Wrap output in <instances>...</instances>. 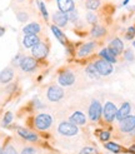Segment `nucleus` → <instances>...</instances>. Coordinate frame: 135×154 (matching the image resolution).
<instances>
[{"mask_svg": "<svg viewBox=\"0 0 135 154\" xmlns=\"http://www.w3.org/2000/svg\"><path fill=\"white\" fill-rule=\"evenodd\" d=\"M52 123H54V119L48 113H40L34 118V127L38 130H41V132L50 129Z\"/></svg>", "mask_w": 135, "mask_h": 154, "instance_id": "nucleus-1", "label": "nucleus"}, {"mask_svg": "<svg viewBox=\"0 0 135 154\" xmlns=\"http://www.w3.org/2000/svg\"><path fill=\"white\" fill-rule=\"evenodd\" d=\"M58 134L63 135V137H74L79 134V127L75 125L74 123L69 120H63L59 123V125L56 128Z\"/></svg>", "mask_w": 135, "mask_h": 154, "instance_id": "nucleus-2", "label": "nucleus"}, {"mask_svg": "<svg viewBox=\"0 0 135 154\" xmlns=\"http://www.w3.org/2000/svg\"><path fill=\"white\" fill-rule=\"evenodd\" d=\"M88 115H89V119L94 123L100 120L101 115H103V105H101L100 100L93 99V100L90 102V104L88 106Z\"/></svg>", "mask_w": 135, "mask_h": 154, "instance_id": "nucleus-3", "label": "nucleus"}, {"mask_svg": "<svg viewBox=\"0 0 135 154\" xmlns=\"http://www.w3.org/2000/svg\"><path fill=\"white\" fill-rule=\"evenodd\" d=\"M64 89L62 88V85H58V84H51L46 89V99L51 103L60 102L64 98Z\"/></svg>", "mask_w": 135, "mask_h": 154, "instance_id": "nucleus-4", "label": "nucleus"}, {"mask_svg": "<svg viewBox=\"0 0 135 154\" xmlns=\"http://www.w3.org/2000/svg\"><path fill=\"white\" fill-rule=\"evenodd\" d=\"M116 113H118V106L115 103L110 100H106V103L103 106V118L106 123H112L116 119Z\"/></svg>", "mask_w": 135, "mask_h": 154, "instance_id": "nucleus-5", "label": "nucleus"}, {"mask_svg": "<svg viewBox=\"0 0 135 154\" xmlns=\"http://www.w3.org/2000/svg\"><path fill=\"white\" fill-rule=\"evenodd\" d=\"M75 82H76V76L69 69H65V70L60 72L58 75V83L62 87H71Z\"/></svg>", "mask_w": 135, "mask_h": 154, "instance_id": "nucleus-6", "label": "nucleus"}, {"mask_svg": "<svg viewBox=\"0 0 135 154\" xmlns=\"http://www.w3.org/2000/svg\"><path fill=\"white\" fill-rule=\"evenodd\" d=\"M94 65L96 68V70L99 72L100 76H108V75H110L112 72H114V66H112V64L110 63V61L103 59V58L95 60Z\"/></svg>", "mask_w": 135, "mask_h": 154, "instance_id": "nucleus-7", "label": "nucleus"}, {"mask_svg": "<svg viewBox=\"0 0 135 154\" xmlns=\"http://www.w3.org/2000/svg\"><path fill=\"white\" fill-rule=\"evenodd\" d=\"M38 60L34 57H24L20 61V69L25 73H33L38 69Z\"/></svg>", "mask_w": 135, "mask_h": 154, "instance_id": "nucleus-8", "label": "nucleus"}, {"mask_svg": "<svg viewBox=\"0 0 135 154\" xmlns=\"http://www.w3.org/2000/svg\"><path fill=\"white\" fill-rule=\"evenodd\" d=\"M32 54H33V57L36 59V60H44L45 58L48 57V54H49V47H48V44L46 43H38L34 48H32Z\"/></svg>", "mask_w": 135, "mask_h": 154, "instance_id": "nucleus-9", "label": "nucleus"}, {"mask_svg": "<svg viewBox=\"0 0 135 154\" xmlns=\"http://www.w3.org/2000/svg\"><path fill=\"white\" fill-rule=\"evenodd\" d=\"M135 129V115H129L122 122H119V130L122 133L130 134Z\"/></svg>", "mask_w": 135, "mask_h": 154, "instance_id": "nucleus-10", "label": "nucleus"}, {"mask_svg": "<svg viewBox=\"0 0 135 154\" xmlns=\"http://www.w3.org/2000/svg\"><path fill=\"white\" fill-rule=\"evenodd\" d=\"M98 47V43L96 42H88L85 44H82L81 47L78 50V57L79 58H85L88 55H90Z\"/></svg>", "mask_w": 135, "mask_h": 154, "instance_id": "nucleus-11", "label": "nucleus"}, {"mask_svg": "<svg viewBox=\"0 0 135 154\" xmlns=\"http://www.w3.org/2000/svg\"><path fill=\"white\" fill-rule=\"evenodd\" d=\"M52 23H54V25L59 26V28H64L66 26L68 21H69V18H68V14L66 13H63V11H55L52 14V18H51Z\"/></svg>", "mask_w": 135, "mask_h": 154, "instance_id": "nucleus-12", "label": "nucleus"}, {"mask_svg": "<svg viewBox=\"0 0 135 154\" xmlns=\"http://www.w3.org/2000/svg\"><path fill=\"white\" fill-rule=\"evenodd\" d=\"M131 113V104L129 102H124L120 108L118 109V113H116V120L118 122H122L123 119H125L126 117H129Z\"/></svg>", "mask_w": 135, "mask_h": 154, "instance_id": "nucleus-13", "label": "nucleus"}, {"mask_svg": "<svg viewBox=\"0 0 135 154\" xmlns=\"http://www.w3.org/2000/svg\"><path fill=\"white\" fill-rule=\"evenodd\" d=\"M86 115L82 113L81 110H75L70 117H69V122H71V123H74L75 125H78V127H80V125H85L86 124Z\"/></svg>", "mask_w": 135, "mask_h": 154, "instance_id": "nucleus-14", "label": "nucleus"}, {"mask_svg": "<svg viewBox=\"0 0 135 154\" xmlns=\"http://www.w3.org/2000/svg\"><path fill=\"white\" fill-rule=\"evenodd\" d=\"M115 55H120V54L124 53V43L120 38H114L110 43H109V47H108Z\"/></svg>", "mask_w": 135, "mask_h": 154, "instance_id": "nucleus-15", "label": "nucleus"}, {"mask_svg": "<svg viewBox=\"0 0 135 154\" xmlns=\"http://www.w3.org/2000/svg\"><path fill=\"white\" fill-rule=\"evenodd\" d=\"M58 9L63 13L69 14L70 11L75 10V2L74 0H56Z\"/></svg>", "mask_w": 135, "mask_h": 154, "instance_id": "nucleus-16", "label": "nucleus"}, {"mask_svg": "<svg viewBox=\"0 0 135 154\" xmlns=\"http://www.w3.org/2000/svg\"><path fill=\"white\" fill-rule=\"evenodd\" d=\"M40 38L38 34H30V35H25L24 39H22V45L26 48V49H30V48H34L38 43H40Z\"/></svg>", "mask_w": 135, "mask_h": 154, "instance_id": "nucleus-17", "label": "nucleus"}, {"mask_svg": "<svg viewBox=\"0 0 135 154\" xmlns=\"http://www.w3.org/2000/svg\"><path fill=\"white\" fill-rule=\"evenodd\" d=\"M22 32H24L25 35H30V34H39L41 32V25L39 24L38 21H32L26 24L22 29Z\"/></svg>", "mask_w": 135, "mask_h": 154, "instance_id": "nucleus-18", "label": "nucleus"}, {"mask_svg": "<svg viewBox=\"0 0 135 154\" xmlns=\"http://www.w3.org/2000/svg\"><path fill=\"white\" fill-rule=\"evenodd\" d=\"M14 78V70L13 68L8 66L0 72V83L2 84H9Z\"/></svg>", "mask_w": 135, "mask_h": 154, "instance_id": "nucleus-19", "label": "nucleus"}, {"mask_svg": "<svg viewBox=\"0 0 135 154\" xmlns=\"http://www.w3.org/2000/svg\"><path fill=\"white\" fill-rule=\"evenodd\" d=\"M18 134L22 138V139H25L28 142H38V140H39V137H38V134L29 132L28 129H24V128H18Z\"/></svg>", "mask_w": 135, "mask_h": 154, "instance_id": "nucleus-20", "label": "nucleus"}, {"mask_svg": "<svg viewBox=\"0 0 135 154\" xmlns=\"http://www.w3.org/2000/svg\"><path fill=\"white\" fill-rule=\"evenodd\" d=\"M99 57L100 58H103V59H105V60H108V61H110L111 64H115L116 61H118V57L115 55L114 53H112L109 48H104V49H101L100 51H99Z\"/></svg>", "mask_w": 135, "mask_h": 154, "instance_id": "nucleus-21", "label": "nucleus"}, {"mask_svg": "<svg viewBox=\"0 0 135 154\" xmlns=\"http://www.w3.org/2000/svg\"><path fill=\"white\" fill-rule=\"evenodd\" d=\"M105 34H106V29H105L103 25H99V24L93 25L92 30H90V35H92L93 38H95V39H100V38L105 36Z\"/></svg>", "mask_w": 135, "mask_h": 154, "instance_id": "nucleus-22", "label": "nucleus"}, {"mask_svg": "<svg viewBox=\"0 0 135 154\" xmlns=\"http://www.w3.org/2000/svg\"><path fill=\"white\" fill-rule=\"evenodd\" d=\"M50 29H51L52 34L55 35V38L59 40V43L63 44V45H65V44H66V36H65V34L63 33V30H60V28L56 26V25H54V24L50 26Z\"/></svg>", "mask_w": 135, "mask_h": 154, "instance_id": "nucleus-23", "label": "nucleus"}, {"mask_svg": "<svg viewBox=\"0 0 135 154\" xmlns=\"http://www.w3.org/2000/svg\"><path fill=\"white\" fill-rule=\"evenodd\" d=\"M85 74L89 76L90 79H93V80H96V79H99V78H100V74H99V72L96 70V68H95L94 63L89 64V65L85 68Z\"/></svg>", "mask_w": 135, "mask_h": 154, "instance_id": "nucleus-24", "label": "nucleus"}, {"mask_svg": "<svg viewBox=\"0 0 135 154\" xmlns=\"http://www.w3.org/2000/svg\"><path fill=\"white\" fill-rule=\"evenodd\" d=\"M101 0H86L85 2V8L90 11H95L100 8Z\"/></svg>", "mask_w": 135, "mask_h": 154, "instance_id": "nucleus-25", "label": "nucleus"}, {"mask_svg": "<svg viewBox=\"0 0 135 154\" xmlns=\"http://www.w3.org/2000/svg\"><path fill=\"white\" fill-rule=\"evenodd\" d=\"M105 148H106L108 150L112 152V153H120L122 152V147H120L119 144L114 143V142H106L105 143Z\"/></svg>", "mask_w": 135, "mask_h": 154, "instance_id": "nucleus-26", "label": "nucleus"}, {"mask_svg": "<svg viewBox=\"0 0 135 154\" xmlns=\"http://www.w3.org/2000/svg\"><path fill=\"white\" fill-rule=\"evenodd\" d=\"M85 19H86V23L88 24H92V25H95V24H98V15L94 13V11H89V13H86V15H85Z\"/></svg>", "mask_w": 135, "mask_h": 154, "instance_id": "nucleus-27", "label": "nucleus"}, {"mask_svg": "<svg viewBox=\"0 0 135 154\" xmlns=\"http://www.w3.org/2000/svg\"><path fill=\"white\" fill-rule=\"evenodd\" d=\"M38 8H39V10L43 15V18L44 20H49V13H48V9H46V6H45V4L41 2V0H38Z\"/></svg>", "mask_w": 135, "mask_h": 154, "instance_id": "nucleus-28", "label": "nucleus"}, {"mask_svg": "<svg viewBox=\"0 0 135 154\" xmlns=\"http://www.w3.org/2000/svg\"><path fill=\"white\" fill-rule=\"evenodd\" d=\"M20 154H40V152L36 147H33V145H26V147H24L21 149Z\"/></svg>", "mask_w": 135, "mask_h": 154, "instance_id": "nucleus-29", "label": "nucleus"}, {"mask_svg": "<svg viewBox=\"0 0 135 154\" xmlns=\"http://www.w3.org/2000/svg\"><path fill=\"white\" fill-rule=\"evenodd\" d=\"M11 122H13V113L11 112H6L5 115H4V118H3L2 125L3 127H8V125L11 124Z\"/></svg>", "mask_w": 135, "mask_h": 154, "instance_id": "nucleus-30", "label": "nucleus"}, {"mask_svg": "<svg viewBox=\"0 0 135 154\" xmlns=\"http://www.w3.org/2000/svg\"><path fill=\"white\" fill-rule=\"evenodd\" d=\"M134 38H135V25L128 28L126 33H125V39L126 40H133Z\"/></svg>", "mask_w": 135, "mask_h": 154, "instance_id": "nucleus-31", "label": "nucleus"}, {"mask_svg": "<svg viewBox=\"0 0 135 154\" xmlns=\"http://www.w3.org/2000/svg\"><path fill=\"white\" fill-rule=\"evenodd\" d=\"M110 137H111V133L109 132V130H101V132L99 133L100 140L104 142V143H106V142L110 139Z\"/></svg>", "mask_w": 135, "mask_h": 154, "instance_id": "nucleus-32", "label": "nucleus"}, {"mask_svg": "<svg viewBox=\"0 0 135 154\" xmlns=\"http://www.w3.org/2000/svg\"><path fill=\"white\" fill-rule=\"evenodd\" d=\"M3 154H18V150L15 149L13 144H6L5 148L3 149Z\"/></svg>", "mask_w": 135, "mask_h": 154, "instance_id": "nucleus-33", "label": "nucleus"}, {"mask_svg": "<svg viewBox=\"0 0 135 154\" xmlns=\"http://www.w3.org/2000/svg\"><path fill=\"white\" fill-rule=\"evenodd\" d=\"M68 18H69V21L76 23V21L79 20V14H78L76 10H73V11H70L69 14H68Z\"/></svg>", "mask_w": 135, "mask_h": 154, "instance_id": "nucleus-34", "label": "nucleus"}, {"mask_svg": "<svg viewBox=\"0 0 135 154\" xmlns=\"http://www.w3.org/2000/svg\"><path fill=\"white\" fill-rule=\"evenodd\" d=\"M16 18H18V20L19 21H26L28 19H29V15H28V13H25V11H18L16 13Z\"/></svg>", "mask_w": 135, "mask_h": 154, "instance_id": "nucleus-35", "label": "nucleus"}, {"mask_svg": "<svg viewBox=\"0 0 135 154\" xmlns=\"http://www.w3.org/2000/svg\"><path fill=\"white\" fill-rule=\"evenodd\" d=\"M79 154H96V149L93 147H84L79 152Z\"/></svg>", "mask_w": 135, "mask_h": 154, "instance_id": "nucleus-36", "label": "nucleus"}, {"mask_svg": "<svg viewBox=\"0 0 135 154\" xmlns=\"http://www.w3.org/2000/svg\"><path fill=\"white\" fill-rule=\"evenodd\" d=\"M124 58H125V60H128V61H133V60H134V53H133V50H131V49L124 50Z\"/></svg>", "mask_w": 135, "mask_h": 154, "instance_id": "nucleus-37", "label": "nucleus"}, {"mask_svg": "<svg viewBox=\"0 0 135 154\" xmlns=\"http://www.w3.org/2000/svg\"><path fill=\"white\" fill-rule=\"evenodd\" d=\"M22 58H24V55H21V54H18V55L13 59V64H14V65H20V61H21Z\"/></svg>", "mask_w": 135, "mask_h": 154, "instance_id": "nucleus-38", "label": "nucleus"}, {"mask_svg": "<svg viewBox=\"0 0 135 154\" xmlns=\"http://www.w3.org/2000/svg\"><path fill=\"white\" fill-rule=\"evenodd\" d=\"M34 104H35V108H38V109H39V108H44V104L40 103L39 99H34Z\"/></svg>", "mask_w": 135, "mask_h": 154, "instance_id": "nucleus-39", "label": "nucleus"}, {"mask_svg": "<svg viewBox=\"0 0 135 154\" xmlns=\"http://www.w3.org/2000/svg\"><path fill=\"white\" fill-rule=\"evenodd\" d=\"M5 34V28L4 26H0V36H3Z\"/></svg>", "mask_w": 135, "mask_h": 154, "instance_id": "nucleus-40", "label": "nucleus"}, {"mask_svg": "<svg viewBox=\"0 0 135 154\" xmlns=\"http://www.w3.org/2000/svg\"><path fill=\"white\" fill-rule=\"evenodd\" d=\"M130 2V0H124V2H123V5H126L128 3H129Z\"/></svg>", "mask_w": 135, "mask_h": 154, "instance_id": "nucleus-41", "label": "nucleus"}, {"mask_svg": "<svg viewBox=\"0 0 135 154\" xmlns=\"http://www.w3.org/2000/svg\"><path fill=\"white\" fill-rule=\"evenodd\" d=\"M130 152H135V145H133V147H130Z\"/></svg>", "mask_w": 135, "mask_h": 154, "instance_id": "nucleus-42", "label": "nucleus"}, {"mask_svg": "<svg viewBox=\"0 0 135 154\" xmlns=\"http://www.w3.org/2000/svg\"><path fill=\"white\" fill-rule=\"evenodd\" d=\"M133 47L135 48V39H134V42H133Z\"/></svg>", "mask_w": 135, "mask_h": 154, "instance_id": "nucleus-43", "label": "nucleus"}]
</instances>
